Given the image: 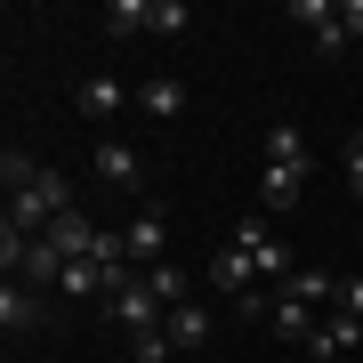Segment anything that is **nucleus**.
Masks as SVG:
<instances>
[{"label": "nucleus", "instance_id": "obj_1", "mask_svg": "<svg viewBox=\"0 0 363 363\" xmlns=\"http://www.w3.org/2000/svg\"><path fill=\"white\" fill-rule=\"evenodd\" d=\"M234 242L250 250V267H259V283H274V291H283L291 274H298V259H291V242H283V234H267L259 218H242V226H234Z\"/></svg>", "mask_w": 363, "mask_h": 363}, {"label": "nucleus", "instance_id": "obj_15", "mask_svg": "<svg viewBox=\"0 0 363 363\" xmlns=\"http://www.w3.org/2000/svg\"><path fill=\"white\" fill-rule=\"evenodd\" d=\"M283 291H291V298H307V307H331V298H339V283H331L323 267H298V274H291Z\"/></svg>", "mask_w": 363, "mask_h": 363}, {"label": "nucleus", "instance_id": "obj_7", "mask_svg": "<svg viewBox=\"0 0 363 363\" xmlns=\"http://www.w3.org/2000/svg\"><path fill=\"white\" fill-rule=\"evenodd\" d=\"M250 283H259L250 250H242V242H226V250H218V267H210V291H226V298H250Z\"/></svg>", "mask_w": 363, "mask_h": 363}, {"label": "nucleus", "instance_id": "obj_21", "mask_svg": "<svg viewBox=\"0 0 363 363\" xmlns=\"http://www.w3.org/2000/svg\"><path fill=\"white\" fill-rule=\"evenodd\" d=\"M347 49H355V40H347V33H339V16H331V25H323V33H315V57H347Z\"/></svg>", "mask_w": 363, "mask_h": 363}, {"label": "nucleus", "instance_id": "obj_16", "mask_svg": "<svg viewBox=\"0 0 363 363\" xmlns=\"http://www.w3.org/2000/svg\"><path fill=\"white\" fill-rule=\"evenodd\" d=\"M186 25H194V9H186V0H154V9H145V33H186Z\"/></svg>", "mask_w": 363, "mask_h": 363}, {"label": "nucleus", "instance_id": "obj_22", "mask_svg": "<svg viewBox=\"0 0 363 363\" xmlns=\"http://www.w3.org/2000/svg\"><path fill=\"white\" fill-rule=\"evenodd\" d=\"M339 33H347V40H363V0H339Z\"/></svg>", "mask_w": 363, "mask_h": 363}, {"label": "nucleus", "instance_id": "obj_2", "mask_svg": "<svg viewBox=\"0 0 363 363\" xmlns=\"http://www.w3.org/2000/svg\"><path fill=\"white\" fill-rule=\"evenodd\" d=\"M89 169H97V186H113V194H138V186H145V154L130 138H97Z\"/></svg>", "mask_w": 363, "mask_h": 363}, {"label": "nucleus", "instance_id": "obj_17", "mask_svg": "<svg viewBox=\"0 0 363 363\" xmlns=\"http://www.w3.org/2000/svg\"><path fill=\"white\" fill-rule=\"evenodd\" d=\"M33 178H40V162L25 154V145H9V154H0V186H9V194H25Z\"/></svg>", "mask_w": 363, "mask_h": 363}, {"label": "nucleus", "instance_id": "obj_12", "mask_svg": "<svg viewBox=\"0 0 363 363\" xmlns=\"http://www.w3.org/2000/svg\"><path fill=\"white\" fill-rule=\"evenodd\" d=\"M138 105H145V113H154V121H178V113H186V81L154 73V81H145V89H138Z\"/></svg>", "mask_w": 363, "mask_h": 363}, {"label": "nucleus", "instance_id": "obj_19", "mask_svg": "<svg viewBox=\"0 0 363 363\" xmlns=\"http://www.w3.org/2000/svg\"><path fill=\"white\" fill-rule=\"evenodd\" d=\"M283 16H291V25H307V33H323L331 16H339V0H291Z\"/></svg>", "mask_w": 363, "mask_h": 363}, {"label": "nucleus", "instance_id": "obj_18", "mask_svg": "<svg viewBox=\"0 0 363 363\" xmlns=\"http://www.w3.org/2000/svg\"><path fill=\"white\" fill-rule=\"evenodd\" d=\"M130 355H138V363H169L178 347H169V331L154 323V331H130Z\"/></svg>", "mask_w": 363, "mask_h": 363}, {"label": "nucleus", "instance_id": "obj_4", "mask_svg": "<svg viewBox=\"0 0 363 363\" xmlns=\"http://www.w3.org/2000/svg\"><path fill=\"white\" fill-rule=\"evenodd\" d=\"M121 250H130V267L145 274V267H162L169 259V218L162 210H145V218H130V234H121Z\"/></svg>", "mask_w": 363, "mask_h": 363}, {"label": "nucleus", "instance_id": "obj_23", "mask_svg": "<svg viewBox=\"0 0 363 363\" xmlns=\"http://www.w3.org/2000/svg\"><path fill=\"white\" fill-rule=\"evenodd\" d=\"M339 315H355V323H363V274H355V283H339Z\"/></svg>", "mask_w": 363, "mask_h": 363}, {"label": "nucleus", "instance_id": "obj_9", "mask_svg": "<svg viewBox=\"0 0 363 363\" xmlns=\"http://www.w3.org/2000/svg\"><path fill=\"white\" fill-rule=\"evenodd\" d=\"M16 283H40V291H57V283H65V259H57V250L33 234V242H25V259H16Z\"/></svg>", "mask_w": 363, "mask_h": 363}, {"label": "nucleus", "instance_id": "obj_6", "mask_svg": "<svg viewBox=\"0 0 363 363\" xmlns=\"http://www.w3.org/2000/svg\"><path fill=\"white\" fill-rule=\"evenodd\" d=\"M259 202L274 210V218H291V210L307 202V169H274V162H267V178H259Z\"/></svg>", "mask_w": 363, "mask_h": 363}, {"label": "nucleus", "instance_id": "obj_20", "mask_svg": "<svg viewBox=\"0 0 363 363\" xmlns=\"http://www.w3.org/2000/svg\"><path fill=\"white\" fill-rule=\"evenodd\" d=\"M339 178H347V194L363 202V130H355L347 145H339Z\"/></svg>", "mask_w": 363, "mask_h": 363}, {"label": "nucleus", "instance_id": "obj_10", "mask_svg": "<svg viewBox=\"0 0 363 363\" xmlns=\"http://www.w3.org/2000/svg\"><path fill=\"white\" fill-rule=\"evenodd\" d=\"M0 323H9V339H16V331H40V298H33V283H0Z\"/></svg>", "mask_w": 363, "mask_h": 363}, {"label": "nucleus", "instance_id": "obj_14", "mask_svg": "<svg viewBox=\"0 0 363 363\" xmlns=\"http://www.w3.org/2000/svg\"><path fill=\"white\" fill-rule=\"evenodd\" d=\"M145 9H154V0H105V16H97V25L113 33V40H130V33H145Z\"/></svg>", "mask_w": 363, "mask_h": 363}, {"label": "nucleus", "instance_id": "obj_8", "mask_svg": "<svg viewBox=\"0 0 363 363\" xmlns=\"http://www.w3.org/2000/svg\"><path fill=\"white\" fill-rule=\"evenodd\" d=\"M267 162H274V169H315L307 130H298V121H274V130H267Z\"/></svg>", "mask_w": 363, "mask_h": 363}, {"label": "nucleus", "instance_id": "obj_13", "mask_svg": "<svg viewBox=\"0 0 363 363\" xmlns=\"http://www.w3.org/2000/svg\"><path fill=\"white\" fill-rule=\"evenodd\" d=\"M162 331H169V347H202V339H210V323H202L194 298H186V307H169V315H162Z\"/></svg>", "mask_w": 363, "mask_h": 363}, {"label": "nucleus", "instance_id": "obj_5", "mask_svg": "<svg viewBox=\"0 0 363 363\" xmlns=\"http://www.w3.org/2000/svg\"><path fill=\"white\" fill-rule=\"evenodd\" d=\"M73 105H81L89 121H113L121 105H138V89H130V81H113V73H89V81L73 89Z\"/></svg>", "mask_w": 363, "mask_h": 363}, {"label": "nucleus", "instance_id": "obj_11", "mask_svg": "<svg viewBox=\"0 0 363 363\" xmlns=\"http://www.w3.org/2000/svg\"><path fill=\"white\" fill-rule=\"evenodd\" d=\"M145 291H154L162 307H186V298H194V274H186L178 259H162V267H145Z\"/></svg>", "mask_w": 363, "mask_h": 363}, {"label": "nucleus", "instance_id": "obj_3", "mask_svg": "<svg viewBox=\"0 0 363 363\" xmlns=\"http://www.w3.org/2000/svg\"><path fill=\"white\" fill-rule=\"evenodd\" d=\"M105 315H113V323H121V331H154V323H162V315H169V307H162V298H154V291H145V274H138V283H121L113 298H105Z\"/></svg>", "mask_w": 363, "mask_h": 363}]
</instances>
